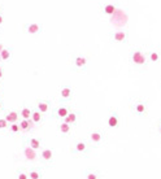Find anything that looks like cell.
I'll list each match as a JSON object with an SVG mask.
<instances>
[{"mask_svg": "<svg viewBox=\"0 0 161 179\" xmlns=\"http://www.w3.org/2000/svg\"><path fill=\"white\" fill-rule=\"evenodd\" d=\"M129 64L136 72H146L149 66L146 48H143V47L131 48V51L129 53Z\"/></svg>", "mask_w": 161, "mask_h": 179, "instance_id": "obj_1", "label": "cell"}, {"mask_svg": "<svg viewBox=\"0 0 161 179\" xmlns=\"http://www.w3.org/2000/svg\"><path fill=\"white\" fill-rule=\"evenodd\" d=\"M92 147L91 144L85 139H79L75 140V142L71 144L70 147V155L73 157H82V158H87V157L91 156L92 152Z\"/></svg>", "mask_w": 161, "mask_h": 179, "instance_id": "obj_2", "label": "cell"}, {"mask_svg": "<svg viewBox=\"0 0 161 179\" xmlns=\"http://www.w3.org/2000/svg\"><path fill=\"white\" fill-rule=\"evenodd\" d=\"M129 109L136 117H146L149 112L148 101L140 97H131L129 100Z\"/></svg>", "mask_w": 161, "mask_h": 179, "instance_id": "obj_3", "label": "cell"}, {"mask_svg": "<svg viewBox=\"0 0 161 179\" xmlns=\"http://www.w3.org/2000/svg\"><path fill=\"white\" fill-rule=\"evenodd\" d=\"M87 142L91 144L92 148H100L104 147L105 143H107V132L103 129H96L92 130L87 134Z\"/></svg>", "mask_w": 161, "mask_h": 179, "instance_id": "obj_4", "label": "cell"}, {"mask_svg": "<svg viewBox=\"0 0 161 179\" xmlns=\"http://www.w3.org/2000/svg\"><path fill=\"white\" fill-rule=\"evenodd\" d=\"M130 39V31L127 29H117L109 32V40L114 44H125Z\"/></svg>", "mask_w": 161, "mask_h": 179, "instance_id": "obj_5", "label": "cell"}, {"mask_svg": "<svg viewBox=\"0 0 161 179\" xmlns=\"http://www.w3.org/2000/svg\"><path fill=\"white\" fill-rule=\"evenodd\" d=\"M90 64V60L87 56L81 55V53H75L71 56V69L75 72H86Z\"/></svg>", "mask_w": 161, "mask_h": 179, "instance_id": "obj_6", "label": "cell"}, {"mask_svg": "<svg viewBox=\"0 0 161 179\" xmlns=\"http://www.w3.org/2000/svg\"><path fill=\"white\" fill-rule=\"evenodd\" d=\"M70 109H71V106L69 105V103H60V104L52 108L51 118L56 119V121H64V118L68 116Z\"/></svg>", "mask_w": 161, "mask_h": 179, "instance_id": "obj_7", "label": "cell"}, {"mask_svg": "<svg viewBox=\"0 0 161 179\" xmlns=\"http://www.w3.org/2000/svg\"><path fill=\"white\" fill-rule=\"evenodd\" d=\"M74 91L70 84H63L59 88V103H70L73 100Z\"/></svg>", "mask_w": 161, "mask_h": 179, "instance_id": "obj_8", "label": "cell"}, {"mask_svg": "<svg viewBox=\"0 0 161 179\" xmlns=\"http://www.w3.org/2000/svg\"><path fill=\"white\" fill-rule=\"evenodd\" d=\"M44 28L43 25L39 22H26L22 26V31L27 35H33V36H36V35H40L43 32Z\"/></svg>", "mask_w": 161, "mask_h": 179, "instance_id": "obj_9", "label": "cell"}, {"mask_svg": "<svg viewBox=\"0 0 161 179\" xmlns=\"http://www.w3.org/2000/svg\"><path fill=\"white\" fill-rule=\"evenodd\" d=\"M39 161L44 165H51L55 160V152L51 147H43L40 151H38Z\"/></svg>", "mask_w": 161, "mask_h": 179, "instance_id": "obj_10", "label": "cell"}, {"mask_svg": "<svg viewBox=\"0 0 161 179\" xmlns=\"http://www.w3.org/2000/svg\"><path fill=\"white\" fill-rule=\"evenodd\" d=\"M107 125L110 129H120L122 125V119L120 113L116 109H108V118H107Z\"/></svg>", "mask_w": 161, "mask_h": 179, "instance_id": "obj_11", "label": "cell"}, {"mask_svg": "<svg viewBox=\"0 0 161 179\" xmlns=\"http://www.w3.org/2000/svg\"><path fill=\"white\" fill-rule=\"evenodd\" d=\"M147 53V58H148V64L149 65H159L161 62V51L157 47H148L146 50Z\"/></svg>", "mask_w": 161, "mask_h": 179, "instance_id": "obj_12", "label": "cell"}, {"mask_svg": "<svg viewBox=\"0 0 161 179\" xmlns=\"http://www.w3.org/2000/svg\"><path fill=\"white\" fill-rule=\"evenodd\" d=\"M22 156L24 158L29 162H35L39 161V156H38V151L33 149L31 147H29L26 143L22 142Z\"/></svg>", "mask_w": 161, "mask_h": 179, "instance_id": "obj_13", "label": "cell"}, {"mask_svg": "<svg viewBox=\"0 0 161 179\" xmlns=\"http://www.w3.org/2000/svg\"><path fill=\"white\" fill-rule=\"evenodd\" d=\"M22 142L26 143L29 147H31L35 151H40L44 147L43 139L38 138V136H27V135H22Z\"/></svg>", "mask_w": 161, "mask_h": 179, "instance_id": "obj_14", "label": "cell"}, {"mask_svg": "<svg viewBox=\"0 0 161 179\" xmlns=\"http://www.w3.org/2000/svg\"><path fill=\"white\" fill-rule=\"evenodd\" d=\"M35 108L39 110L42 114L44 116H48L51 114V110H52V101L51 100H47V99H38L35 101Z\"/></svg>", "mask_w": 161, "mask_h": 179, "instance_id": "obj_15", "label": "cell"}, {"mask_svg": "<svg viewBox=\"0 0 161 179\" xmlns=\"http://www.w3.org/2000/svg\"><path fill=\"white\" fill-rule=\"evenodd\" d=\"M81 116H82V113H81L79 110L73 109V108H71L70 112L68 113V116L64 118V121H65L66 123H69L70 126L75 127V126H78V123H79V121H81Z\"/></svg>", "mask_w": 161, "mask_h": 179, "instance_id": "obj_16", "label": "cell"}, {"mask_svg": "<svg viewBox=\"0 0 161 179\" xmlns=\"http://www.w3.org/2000/svg\"><path fill=\"white\" fill-rule=\"evenodd\" d=\"M18 126H20V131H21V135H27L33 132L35 130V125L33 123L31 119H24V118H20L18 121Z\"/></svg>", "mask_w": 161, "mask_h": 179, "instance_id": "obj_17", "label": "cell"}, {"mask_svg": "<svg viewBox=\"0 0 161 179\" xmlns=\"http://www.w3.org/2000/svg\"><path fill=\"white\" fill-rule=\"evenodd\" d=\"M100 12L104 16H108V17H112V16L117 12V5L113 2H105L100 4Z\"/></svg>", "mask_w": 161, "mask_h": 179, "instance_id": "obj_18", "label": "cell"}, {"mask_svg": "<svg viewBox=\"0 0 161 179\" xmlns=\"http://www.w3.org/2000/svg\"><path fill=\"white\" fill-rule=\"evenodd\" d=\"M57 131L60 134V136L68 138L73 132V126H70L69 123H66L65 121H57Z\"/></svg>", "mask_w": 161, "mask_h": 179, "instance_id": "obj_19", "label": "cell"}, {"mask_svg": "<svg viewBox=\"0 0 161 179\" xmlns=\"http://www.w3.org/2000/svg\"><path fill=\"white\" fill-rule=\"evenodd\" d=\"M30 119L33 121V123L35 125V126H42V125L44 123V121H46V116L42 114V113L36 109V108H33L31 110V116H30Z\"/></svg>", "mask_w": 161, "mask_h": 179, "instance_id": "obj_20", "label": "cell"}, {"mask_svg": "<svg viewBox=\"0 0 161 179\" xmlns=\"http://www.w3.org/2000/svg\"><path fill=\"white\" fill-rule=\"evenodd\" d=\"M4 118H5V121L8 122V125H10V123H17L21 117H20L18 110H5Z\"/></svg>", "mask_w": 161, "mask_h": 179, "instance_id": "obj_21", "label": "cell"}, {"mask_svg": "<svg viewBox=\"0 0 161 179\" xmlns=\"http://www.w3.org/2000/svg\"><path fill=\"white\" fill-rule=\"evenodd\" d=\"M83 179H103V174L100 170L87 169L83 171Z\"/></svg>", "mask_w": 161, "mask_h": 179, "instance_id": "obj_22", "label": "cell"}, {"mask_svg": "<svg viewBox=\"0 0 161 179\" xmlns=\"http://www.w3.org/2000/svg\"><path fill=\"white\" fill-rule=\"evenodd\" d=\"M27 174H29V179H43V169L42 167H29Z\"/></svg>", "mask_w": 161, "mask_h": 179, "instance_id": "obj_23", "label": "cell"}, {"mask_svg": "<svg viewBox=\"0 0 161 179\" xmlns=\"http://www.w3.org/2000/svg\"><path fill=\"white\" fill-rule=\"evenodd\" d=\"M12 55H13V50L10 47H4L2 48V51H0V60H2L3 62H7L9 61L10 58H12Z\"/></svg>", "mask_w": 161, "mask_h": 179, "instance_id": "obj_24", "label": "cell"}, {"mask_svg": "<svg viewBox=\"0 0 161 179\" xmlns=\"http://www.w3.org/2000/svg\"><path fill=\"white\" fill-rule=\"evenodd\" d=\"M31 110H33V108H31V106H29V105H22V106H21V109L18 110L20 117H21V118H24V119H30Z\"/></svg>", "mask_w": 161, "mask_h": 179, "instance_id": "obj_25", "label": "cell"}, {"mask_svg": "<svg viewBox=\"0 0 161 179\" xmlns=\"http://www.w3.org/2000/svg\"><path fill=\"white\" fill-rule=\"evenodd\" d=\"M14 179H29V174H27V169L25 167H20L16 170Z\"/></svg>", "mask_w": 161, "mask_h": 179, "instance_id": "obj_26", "label": "cell"}, {"mask_svg": "<svg viewBox=\"0 0 161 179\" xmlns=\"http://www.w3.org/2000/svg\"><path fill=\"white\" fill-rule=\"evenodd\" d=\"M7 130H8L9 135H20V134H21V131H20V126H18V122H17V123H10V125H8Z\"/></svg>", "mask_w": 161, "mask_h": 179, "instance_id": "obj_27", "label": "cell"}, {"mask_svg": "<svg viewBox=\"0 0 161 179\" xmlns=\"http://www.w3.org/2000/svg\"><path fill=\"white\" fill-rule=\"evenodd\" d=\"M8 127V122L5 121L4 117H0V131H4V130H7Z\"/></svg>", "mask_w": 161, "mask_h": 179, "instance_id": "obj_28", "label": "cell"}, {"mask_svg": "<svg viewBox=\"0 0 161 179\" xmlns=\"http://www.w3.org/2000/svg\"><path fill=\"white\" fill-rule=\"evenodd\" d=\"M156 132H157L159 136L161 138V118H159L156 121Z\"/></svg>", "mask_w": 161, "mask_h": 179, "instance_id": "obj_29", "label": "cell"}, {"mask_svg": "<svg viewBox=\"0 0 161 179\" xmlns=\"http://www.w3.org/2000/svg\"><path fill=\"white\" fill-rule=\"evenodd\" d=\"M4 80V68L0 65V82Z\"/></svg>", "mask_w": 161, "mask_h": 179, "instance_id": "obj_30", "label": "cell"}, {"mask_svg": "<svg viewBox=\"0 0 161 179\" xmlns=\"http://www.w3.org/2000/svg\"><path fill=\"white\" fill-rule=\"evenodd\" d=\"M4 20H5V17H4V14L3 13H0V28L4 25Z\"/></svg>", "mask_w": 161, "mask_h": 179, "instance_id": "obj_31", "label": "cell"}, {"mask_svg": "<svg viewBox=\"0 0 161 179\" xmlns=\"http://www.w3.org/2000/svg\"><path fill=\"white\" fill-rule=\"evenodd\" d=\"M4 110V101L0 99V112H3Z\"/></svg>", "mask_w": 161, "mask_h": 179, "instance_id": "obj_32", "label": "cell"}, {"mask_svg": "<svg viewBox=\"0 0 161 179\" xmlns=\"http://www.w3.org/2000/svg\"><path fill=\"white\" fill-rule=\"evenodd\" d=\"M3 10H4V7H3V4L0 3V13H3Z\"/></svg>", "mask_w": 161, "mask_h": 179, "instance_id": "obj_33", "label": "cell"}, {"mask_svg": "<svg viewBox=\"0 0 161 179\" xmlns=\"http://www.w3.org/2000/svg\"><path fill=\"white\" fill-rule=\"evenodd\" d=\"M0 94L3 95V86H2V83H0Z\"/></svg>", "mask_w": 161, "mask_h": 179, "instance_id": "obj_34", "label": "cell"}, {"mask_svg": "<svg viewBox=\"0 0 161 179\" xmlns=\"http://www.w3.org/2000/svg\"><path fill=\"white\" fill-rule=\"evenodd\" d=\"M0 97H2V94H0Z\"/></svg>", "mask_w": 161, "mask_h": 179, "instance_id": "obj_35", "label": "cell"}, {"mask_svg": "<svg viewBox=\"0 0 161 179\" xmlns=\"http://www.w3.org/2000/svg\"><path fill=\"white\" fill-rule=\"evenodd\" d=\"M160 88H161V87H160Z\"/></svg>", "mask_w": 161, "mask_h": 179, "instance_id": "obj_36", "label": "cell"}]
</instances>
